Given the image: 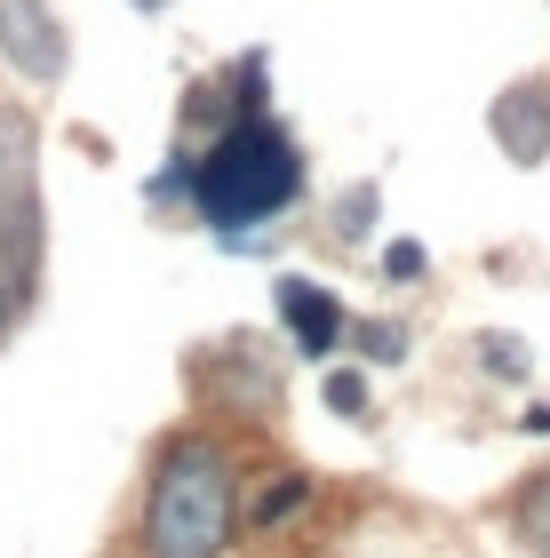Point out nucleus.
Returning <instances> with one entry per match:
<instances>
[{"label": "nucleus", "instance_id": "ddd939ff", "mask_svg": "<svg viewBox=\"0 0 550 558\" xmlns=\"http://www.w3.org/2000/svg\"><path fill=\"white\" fill-rule=\"evenodd\" d=\"M479 367L494 375V384H527L535 351H527V336H511V327H487L479 336Z\"/></svg>", "mask_w": 550, "mask_h": 558}, {"label": "nucleus", "instance_id": "7ed1b4c3", "mask_svg": "<svg viewBox=\"0 0 550 558\" xmlns=\"http://www.w3.org/2000/svg\"><path fill=\"white\" fill-rule=\"evenodd\" d=\"M40 129L24 112H0V279L33 303L40 295V256H48V199H40Z\"/></svg>", "mask_w": 550, "mask_h": 558}, {"label": "nucleus", "instance_id": "2eb2a0df", "mask_svg": "<svg viewBox=\"0 0 550 558\" xmlns=\"http://www.w3.org/2000/svg\"><path fill=\"white\" fill-rule=\"evenodd\" d=\"M423 271H431V247H423V240H391L383 247V279H391V288H415Z\"/></svg>", "mask_w": 550, "mask_h": 558}, {"label": "nucleus", "instance_id": "9b49d317", "mask_svg": "<svg viewBox=\"0 0 550 558\" xmlns=\"http://www.w3.org/2000/svg\"><path fill=\"white\" fill-rule=\"evenodd\" d=\"M232 120H240V105H232V88H223V81H192V88H184L176 129H192V136H216V129H232Z\"/></svg>", "mask_w": 550, "mask_h": 558}, {"label": "nucleus", "instance_id": "4468645a", "mask_svg": "<svg viewBox=\"0 0 550 558\" xmlns=\"http://www.w3.org/2000/svg\"><path fill=\"white\" fill-rule=\"evenodd\" d=\"M352 343H359L367 367H399V360H407V327H399V319H359Z\"/></svg>", "mask_w": 550, "mask_h": 558}, {"label": "nucleus", "instance_id": "f03ea898", "mask_svg": "<svg viewBox=\"0 0 550 558\" xmlns=\"http://www.w3.org/2000/svg\"><path fill=\"white\" fill-rule=\"evenodd\" d=\"M311 168L271 112H240L232 129H216L208 151H192V208L216 223L223 247H247L271 216H288L304 199Z\"/></svg>", "mask_w": 550, "mask_h": 558}, {"label": "nucleus", "instance_id": "f257e3e1", "mask_svg": "<svg viewBox=\"0 0 550 558\" xmlns=\"http://www.w3.org/2000/svg\"><path fill=\"white\" fill-rule=\"evenodd\" d=\"M240 543V454L216 430H168L144 478L136 550L144 558H232Z\"/></svg>", "mask_w": 550, "mask_h": 558}, {"label": "nucleus", "instance_id": "39448f33", "mask_svg": "<svg viewBox=\"0 0 550 558\" xmlns=\"http://www.w3.org/2000/svg\"><path fill=\"white\" fill-rule=\"evenodd\" d=\"M0 57L16 64V81L33 88H57L72 72V40H64V16L48 0H0Z\"/></svg>", "mask_w": 550, "mask_h": 558}, {"label": "nucleus", "instance_id": "f3484780", "mask_svg": "<svg viewBox=\"0 0 550 558\" xmlns=\"http://www.w3.org/2000/svg\"><path fill=\"white\" fill-rule=\"evenodd\" d=\"M527 430H535V439H550V408H535V415H527Z\"/></svg>", "mask_w": 550, "mask_h": 558}, {"label": "nucleus", "instance_id": "a211bd4d", "mask_svg": "<svg viewBox=\"0 0 550 558\" xmlns=\"http://www.w3.org/2000/svg\"><path fill=\"white\" fill-rule=\"evenodd\" d=\"M129 9H136V16H160V9H168V0H129Z\"/></svg>", "mask_w": 550, "mask_h": 558}, {"label": "nucleus", "instance_id": "dca6fc26", "mask_svg": "<svg viewBox=\"0 0 550 558\" xmlns=\"http://www.w3.org/2000/svg\"><path fill=\"white\" fill-rule=\"evenodd\" d=\"M16 312H24V295L9 288V279H0V343H9V327H16Z\"/></svg>", "mask_w": 550, "mask_h": 558}, {"label": "nucleus", "instance_id": "423d86ee", "mask_svg": "<svg viewBox=\"0 0 550 558\" xmlns=\"http://www.w3.org/2000/svg\"><path fill=\"white\" fill-rule=\"evenodd\" d=\"M487 136L511 168H542L550 160V72H518L511 88H494L487 105Z\"/></svg>", "mask_w": 550, "mask_h": 558}, {"label": "nucleus", "instance_id": "0eeeda50", "mask_svg": "<svg viewBox=\"0 0 550 558\" xmlns=\"http://www.w3.org/2000/svg\"><path fill=\"white\" fill-rule=\"evenodd\" d=\"M271 303H280V327L295 336V351H304V360H328V351L352 336V319H343L335 288H319V279H304V271H280V279H271Z\"/></svg>", "mask_w": 550, "mask_h": 558}, {"label": "nucleus", "instance_id": "1a4fd4ad", "mask_svg": "<svg viewBox=\"0 0 550 558\" xmlns=\"http://www.w3.org/2000/svg\"><path fill=\"white\" fill-rule=\"evenodd\" d=\"M511 535L527 543V558H550V463L511 487Z\"/></svg>", "mask_w": 550, "mask_h": 558}, {"label": "nucleus", "instance_id": "9d476101", "mask_svg": "<svg viewBox=\"0 0 550 558\" xmlns=\"http://www.w3.org/2000/svg\"><path fill=\"white\" fill-rule=\"evenodd\" d=\"M375 216H383V192H375V184H343V192H335V208H328V232H335V247H367Z\"/></svg>", "mask_w": 550, "mask_h": 558}, {"label": "nucleus", "instance_id": "f8f14e48", "mask_svg": "<svg viewBox=\"0 0 550 558\" xmlns=\"http://www.w3.org/2000/svg\"><path fill=\"white\" fill-rule=\"evenodd\" d=\"M319 399H328V415H343V423H367V415H375V384H367V360H359V367H328V384H319Z\"/></svg>", "mask_w": 550, "mask_h": 558}, {"label": "nucleus", "instance_id": "20e7f679", "mask_svg": "<svg viewBox=\"0 0 550 558\" xmlns=\"http://www.w3.org/2000/svg\"><path fill=\"white\" fill-rule=\"evenodd\" d=\"M192 399L208 415H232V423H271L288 384H280V360L264 351V336L240 327V336H223V343H208L192 360Z\"/></svg>", "mask_w": 550, "mask_h": 558}, {"label": "nucleus", "instance_id": "6e6552de", "mask_svg": "<svg viewBox=\"0 0 550 558\" xmlns=\"http://www.w3.org/2000/svg\"><path fill=\"white\" fill-rule=\"evenodd\" d=\"M304 502H311V471H271V478H264V495L240 511V526H247V535H271V526H288L295 511H304Z\"/></svg>", "mask_w": 550, "mask_h": 558}]
</instances>
